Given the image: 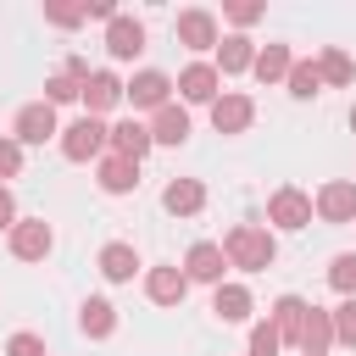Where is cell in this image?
<instances>
[{
	"instance_id": "18",
	"label": "cell",
	"mask_w": 356,
	"mask_h": 356,
	"mask_svg": "<svg viewBox=\"0 0 356 356\" xmlns=\"http://www.w3.org/2000/svg\"><path fill=\"white\" fill-rule=\"evenodd\" d=\"M161 206H167L172 217H195V211L206 206V189H200L195 178H172V184L161 189Z\"/></svg>"
},
{
	"instance_id": "5",
	"label": "cell",
	"mask_w": 356,
	"mask_h": 356,
	"mask_svg": "<svg viewBox=\"0 0 356 356\" xmlns=\"http://www.w3.org/2000/svg\"><path fill=\"white\" fill-rule=\"evenodd\" d=\"M167 95H172V78L156 72V67H145V72H134V83H122V100H134V106H145V111H161Z\"/></svg>"
},
{
	"instance_id": "28",
	"label": "cell",
	"mask_w": 356,
	"mask_h": 356,
	"mask_svg": "<svg viewBox=\"0 0 356 356\" xmlns=\"http://www.w3.org/2000/svg\"><path fill=\"white\" fill-rule=\"evenodd\" d=\"M78 95H83V78H78V72L61 67L56 78H44V106H67V100H78Z\"/></svg>"
},
{
	"instance_id": "11",
	"label": "cell",
	"mask_w": 356,
	"mask_h": 356,
	"mask_svg": "<svg viewBox=\"0 0 356 356\" xmlns=\"http://www.w3.org/2000/svg\"><path fill=\"white\" fill-rule=\"evenodd\" d=\"M250 117H256L250 95H217V100H211V122H217V134H245Z\"/></svg>"
},
{
	"instance_id": "6",
	"label": "cell",
	"mask_w": 356,
	"mask_h": 356,
	"mask_svg": "<svg viewBox=\"0 0 356 356\" xmlns=\"http://www.w3.org/2000/svg\"><path fill=\"white\" fill-rule=\"evenodd\" d=\"M222 267H228V256H222V245H211V239H200V245H189V256H184V278H195V284H222Z\"/></svg>"
},
{
	"instance_id": "7",
	"label": "cell",
	"mask_w": 356,
	"mask_h": 356,
	"mask_svg": "<svg viewBox=\"0 0 356 356\" xmlns=\"http://www.w3.org/2000/svg\"><path fill=\"white\" fill-rule=\"evenodd\" d=\"M78 100H83V117H106V111L122 100V78H117V72H89Z\"/></svg>"
},
{
	"instance_id": "2",
	"label": "cell",
	"mask_w": 356,
	"mask_h": 356,
	"mask_svg": "<svg viewBox=\"0 0 356 356\" xmlns=\"http://www.w3.org/2000/svg\"><path fill=\"white\" fill-rule=\"evenodd\" d=\"M106 139H111V128L100 117H78L72 128H61V156L67 161H95L106 150Z\"/></svg>"
},
{
	"instance_id": "19",
	"label": "cell",
	"mask_w": 356,
	"mask_h": 356,
	"mask_svg": "<svg viewBox=\"0 0 356 356\" xmlns=\"http://www.w3.org/2000/svg\"><path fill=\"white\" fill-rule=\"evenodd\" d=\"M100 189H106V195H128V189H139V161H128V156H106V161H100Z\"/></svg>"
},
{
	"instance_id": "33",
	"label": "cell",
	"mask_w": 356,
	"mask_h": 356,
	"mask_svg": "<svg viewBox=\"0 0 356 356\" xmlns=\"http://www.w3.org/2000/svg\"><path fill=\"white\" fill-rule=\"evenodd\" d=\"M6 356H44V339H39V334H11Z\"/></svg>"
},
{
	"instance_id": "1",
	"label": "cell",
	"mask_w": 356,
	"mask_h": 356,
	"mask_svg": "<svg viewBox=\"0 0 356 356\" xmlns=\"http://www.w3.org/2000/svg\"><path fill=\"white\" fill-rule=\"evenodd\" d=\"M222 256H228V267L261 273V267H273L278 245H273V234H267V228H256V222H239V228H228V239H222Z\"/></svg>"
},
{
	"instance_id": "27",
	"label": "cell",
	"mask_w": 356,
	"mask_h": 356,
	"mask_svg": "<svg viewBox=\"0 0 356 356\" xmlns=\"http://www.w3.org/2000/svg\"><path fill=\"white\" fill-rule=\"evenodd\" d=\"M317 72H323V83H339V89H345V83L356 78V61L334 44V50H323V56H317Z\"/></svg>"
},
{
	"instance_id": "12",
	"label": "cell",
	"mask_w": 356,
	"mask_h": 356,
	"mask_svg": "<svg viewBox=\"0 0 356 356\" xmlns=\"http://www.w3.org/2000/svg\"><path fill=\"white\" fill-rule=\"evenodd\" d=\"M145 295H150L156 306H178V300L189 295L184 267H150V273H145Z\"/></svg>"
},
{
	"instance_id": "23",
	"label": "cell",
	"mask_w": 356,
	"mask_h": 356,
	"mask_svg": "<svg viewBox=\"0 0 356 356\" xmlns=\"http://www.w3.org/2000/svg\"><path fill=\"white\" fill-rule=\"evenodd\" d=\"M100 273H106L111 284H128V278L139 273V256H134V245H122V239H117V245H106V250H100Z\"/></svg>"
},
{
	"instance_id": "4",
	"label": "cell",
	"mask_w": 356,
	"mask_h": 356,
	"mask_svg": "<svg viewBox=\"0 0 356 356\" xmlns=\"http://www.w3.org/2000/svg\"><path fill=\"white\" fill-rule=\"evenodd\" d=\"M50 245H56V234H50L44 217H22V222H11V256H17V261H44Z\"/></svg>"
},
{
	"instance_id": "29",
	"label": "cell",
	"mask_w": 356,
	"mask_h": 356,
	"mask_svg": "<svg viewBox=\"0 0 356 356\" xmlns=\"http://www.w3.org/2000/svg\"><path fill=\"white\" fill-rule=\"evenodd\" d=\"M328 317H334V345H350L356 350V295H345Z\"/></svg>"
},
{
	"instance_id": "30",
	"label": "cell",
	"mask_w": 356,
	"mask_h": 356,
	"mask_svg": "<svg viewBox=\"0 0 356 356\" xmlns=\"http://www.w3.org/2000/svg\"><path fill=\"white\" fill-rule=\"evenodd\" d=\"M328 284H334L339 295H356V250H345V256L328 261Z\"/></svg>"
},
{
	"instance_id": "26",
	"label": "cell",
	"mask_w": 356,
	"mask_h": 356,
	"mask_svg": "<svg viewBox=\"0 0 356 356\" xmlns=\"http://www.w3.org/2000/svg\"><path fill=\"white\" fill-rule=\"evenodd\" d=\"M289 95L295 100H312V95H323V72H317V61H289Z\"/></svg>"
},
{
	"instance_id": "36",
	"label": "cell",
	"mask_w": 356,
	"mask_h": 356,
	"mask_svg": "<svg viewBox=\"0 0 356 356\" xmlns=\"http://www.w3.org/2000/svg\"><path fill=\"white\" fill-rule=\"evenodd\" d=\"M11 222H17V206H11V189L0 184V228H11Z\"/></svg>"
},
{
	"instance_id": "8",
	"label": "cell",
	"mask_w": 356,
	"mask_h": 356,
	"mask_svg": "<svg viewBox=\"0 0 356 356\" xmlns=\"http://www.w3.org/2000/svg\"><path fill=\"white\" fill-rule=\"evenodd\" d=\"M56 134H61V128H56V106L33 100V106L17 111V145H44V139H56Z\"/></svg>"
},
{
	"instance_id": "22",
	"label": "cell",
	"mask_w": 356,
	"mask_h": 356,
	"mask_svg": "<svg viewBox=\"0 0 356 356\" xmlns=\"http://www.w3.org/2000/svg\"><path fill=\"white\" fill-rule=\"evenodd\" d=\"M289 44H261L256 50V61H250V72L261 78V83H278V78H289Z\"/></svg>"
},
{
	"instance_id": "9",
	"label": "cell",
	"mask_w": 356,
	"mask_h": 356,
	"mask_svg": "<svg viewBox=\"0 0 356 356\" xmlns=\"http://www.w3.org/2000/svg\"><path fill=\"white\" fill-rule=\"evenodd\" d=\"M106 50H111L117 61H134V56L145 50V22H134V17L117 11V17L106 22Z\"/></svg>"
},
{
	"instance_id": "13",
	"label": "cell",
	"mask_w": 356,
	"mask_h": 356,
	"mask_svg": "<svg viewBox=\"0 0 356 356\" xmlns=\"http://www.w3.org/2000/svg\"><path fill=\"white\" fill-rule=\"evenodd\" d=\"M178 44H189V50H211L217 44V17L211 11H178Z\"/></svg>"
},
{
	"instance_id": "35",
	"label": "cell",
	"mask_w": 356,
	"mask_h": 356,
	"mask_svg": "<svg viewBox=\"0 0 356 356\" xmlns=\"http://www.w3.org/2000/svg\"><path fill=\"white\" fill-rule=\"evenodd\" d=\"M261 17V6H228V22H239V28H250Z\"/></svg>"
},
{
	"instance_id": "3",
	"label": "cell",
	"mask_w": 356,
	"mask_h": 356,
	"mask_svg": "<svg viewBox=\"0 0 356 356\" xmlns=\"http://www.w3.org/2000/svg\"><path fill=\"white\" fill-rule=\"evenodd\" d=\"M267 222L273 228H306L312 222V195L306 189H295V184H284V189H273V200H267Z\"/></svg>"
},
{
	"instance_id": "21",
	"label": "cell",
	"mask_w": 356,
	"mask_h": 356,
	"mask_svg": "<svg viewBox=\"0 0 356 356\" xmlns=\"http://www.w3.org/2000/svg\"><path fill=\"white\" fill-rule=\"evenodd\" d=\"M211 312H217L222 323H245V317H250V289H245V284H217Z\"/></svg>"
},
{
	"instance_id": "17",
	"label": "cell",
	"mask_w": 356,
	"mask_h": 356,
	"mask_svg": "<svg viewBox=\"0 0 356 356\" xmlns=\"http://www.w3.org/2000/svg\"><path fill=\"white\" fill-rule=\"evenodd\" d=\"M106 145H111V156H128V161H145V150H150V128L128 117V122H117V128H111V139H106Z\"/></svg>"
},
{
	"instance_id": "14",
	"label": "cell",
	"mask_w": 356,
	"mask_h": 356,
	"mask_svg": "<svg viewBox=\"0 0 356 356\" xmlns=\"http://www.w3.org/2000/svg\"><path fill=\"white\" fill-rule=\"evenodd\" d=\"M217 83H222V72H217V67H206V61H195V67H184V72H178L184 100H195V106H211V100H217Z\"/></svg>"
},
{
	"instance_id": "16",
	"label": "cell",
	"mask_w": 356,
	"mask_h": 356,
	"mask_svg": "<svg viewBox=\"0 0 356 356\" xmlns=\"http://www.w3.org/2000/svg\"><path fill=\"white\" fill-rule=\"evenodd\" d=\"M184 139H189V111L167 100L156 111V122H150V145H184Z\"/></svg>"
},
{
	"instance_id": "37",
	"label": "cell",
	"mask_w": 356,
	"mask_h": 356,
	"mask_svg": "<svg viewBox=\"0 0 356 356\" xmlns=\"http://www.w3.org/2000/svg\"><path fill=\"white\" fill-rule=\"evenodd\" d=\"M350 128H356V106H350Z\"/></svg>"
},
{
	"instance_id": "34",
	"label": "cell",
	"mask_w": 356,
	"mask_h": 356,
	"mask_svg": "<svg viewBox=\"0 0 356 356\" xmlns=\"http://www.w3.org/2000/svg\"><path fill=\"white\" fill-rule=\"evenodd\" d=\"M44 17H50L56 28H78V22H83V6H44Z\"/></svg>"
},
{
	"instance_id": "15",
	"label": "cell",
	"mask_w": 356,
	"mask_h": 356,
	"mask_svg": "<svg viewBox=\"0 0 356 356\" xmlns=\"http://www.w3.org/2000/svg\"><path fill=\"white\" fill-rule=\"evenodd\" d=\"M306 356H328V345H334V317L328 312H317V306H306V323H300V339H295Z\"/></svg>"
},
{
	"instance_id": "10",
	"label": "cell",
	"mask_w": 356,
	"mask_h": 356,
	"mask_svg": "<svg viewBox=\"0 0 356 356\" xmlns=\"http://www.w3.org/2000/svg\"><path fill=\"white\" fill-rule=\"evenodd\" d=\"M317 217H323V222H350V217H356V184H345V178L323 184V189H317Z\"/></svg>"
},
{
	"instance_id": "25",
	"label": "cell",
	"mask_w": 356,
	"mask_h": 356,
	"mask_svg": "<svg viewBox=\"0 0 356 356\" xmlns=\"http://www.w3.org/2000/svg\"><path fill=\"white\" fill-rule=\"evenodd\" d=\"M250 61H256V44H250L245 33H234V39L217 44V67H222V72H250Z\"/></svg>"
},
{
	"instance_id": "31",
	"label": "cell",
	"mask_w": 356,
	"mask_h": 356,
	"mask_svg": "<svg viewBox=\"0 0 356 356\" xmlns=\"http://www.w3.org/2000/svg\"><path fill=\"white\" fill-rule=\"evenodd\" d=\"M278 345H284V339H278L273 323H256V328H250V356H278Z\"/></svg>"
},
{
	"instance_id": "24",
	"label": "cell",
	"mask_w": 356,
	"mask_h": 356,
	"mask_svg": "<svg viewBox=\"0 0 356 356\" xmlns=\"http://www.w3.org/2000/svg\"><path fill=\"white\" fill-rule=\"evenodd\" d=\"M300 323H306V300H300V295H278V306H273L278 339H300Z\"/></svg>"
},
{
	"instance_id": "32",
	"label": "cell",
	"mask_w": 356,
	"mask_h": 356,
	"mask_svg": "<svg viewBox=\"0 0 356 356\" xmlns=\"http://www.w3.org/2000/svg\"><path fill=\"white\" fill-rule=\"evenodd\" d=\"M17 172H22V145L0 139V178H17Z\"/></svg>"
},
{
	"instance_id": "20",
	"label": "cell",
	"mask_w": 356,
	"mask_h": 356,
	"mask_svg": "<svg viewBox=\"0 0 356 356\" xmlns=\"http://www.w3.org/2000/svg\"><path fill=\"white\" fill-rule=\"evenodd\" d=\"M78 328H83L89 339H106V334L117 328V306H111V300H100V295H89V300L78 306Z\"/></svg>"
}]
</instances>
